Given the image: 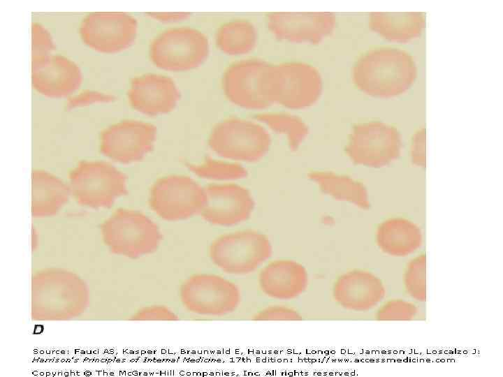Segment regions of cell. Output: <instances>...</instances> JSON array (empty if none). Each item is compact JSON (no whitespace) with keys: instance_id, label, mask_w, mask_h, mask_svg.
<instances>
[{"instance_id":"obj_1","label":"cell","mask_w":503,"mask_h":377,"mask_svg":"<svg viewBox=\"0 0 503 377\" xmlns=\"http://www.w3.org/2000/svg\"><path fill=\"white\" fill-rule=\"evenodd\" d=\"M417 77V66L408 52L391 47L370 49L354 62L351 78L364 94L390 98L405 94Z\"/></svg>"},{"instance_id":"obj_2","label":"cell","mask_w":503,"mask_h":377,"mask_svg":"<svg viewBox=\"0 0 503 377\" xmlns=\"http://www.w3.org/2000/svg\"><path fill=\"white\" fill-rule=\"evenodd\" d=\"M266 84L272 105L293 110L314 106L323 90L320 71L311 64L300 61L270 64Z\"/></svg>"},{"instance_id":"obj_3","label":"cell","mask_w":503,"mask_h":377,"mask_svg":"<svg viewBox=\"0 0 503 377\" xmlns=\"http://www.w3.org/2000/svg\"><path fill=\"white\" fill-rule=\"evenodd\" d=\"M68 179L70 193L75 202L89 208L110 207L128 193L126 175L103 161H79L70 171Z\"/></svg>"},{"instance_id":"obj_4","label":"cell","mask_w":503,"mask_h":377,"mask_svg":"<svg viewBox=\"0 0 503 377\" xmlns=\"http://www.w3.org/2000/svg\"><path fill=\"white\" fill-rule=\"evenodd\" d=\"M207 36L189 26L166 29L156 34L149 45V57L158 68L185 72L200 67L210 54Z\"/></svg>"},{"instance_id":"obj_5","label":"cell","mask_w":503,"mask_h":377,"mask_svg":"<svg viewBox=\"0 0 503 377\" xmlns=\"http://www.w3.org/2000/svg\"><path fill=\"white\" fill-rule=\"evenodd\" d=\"M207 144L222 158L256 163L270 151L272 138L266 127L255 119L229 117L213 126Z\"/></svg>"},{"instance_id":"obj_6","label":"cell","mask_w":503,"mask_h":377,"mask_svg":"<svg viewBox=\"0 0 503 377\" xmlns=\"http://www.w3.org/2000/svg\"><path fill=\"white\" fill-rule=\"evenodd\" d=\"M268 237L257 230L247 229L228 232L211 243L212 263L223 272L246 275L261 267L272 256Z\"/></svg>"},{"instance_id":"obj_7","label":"cell","mask_w":503,"mask_h":377,"mask_svg":"<svg viewBox=\"0 0 503 377\" xmlns=\"http://www.w3.org/2000/svg\"><path fill=\"white\" fill-rule=\"evenodd\" d=\"M179 297L188 312L205 317L231 314L241 302L239 287L213 273H197L187 278L180 287Z\"/></svg>"},{"instance_id":"obj_8","label":"cell","mask_w":503,"mask_h":377,"mask_svg":"<svg viewBox=\"0 0 503 377\" xmlns=\"http://www.w3.org/2000/svg\"><path fill=\"white\" fill-rule=\"evenodd\" d=\"M402 140L393 126L380 121L360 122L353 126L344 148L356 165L380 168L395 162L400 156Z\"/></svg>"},{"instance_id":"obj_9","label":"cell","mask_w":503,"mask_h":377,"mask_svg":"<svg viewBox=\"0 0 503 377\" xmlns=\"http://www.w3.org/2000/svg\"><path fill=\"white\" fill-rule=\"evenodd\" d=\"M138 22L124 12H93L80 21L78 34L85 45L98 53L113 54L130 48L136 42Z\"/></svg>"},{"instance_id":"obj_10","label":"cell","mask_w":503,"mask_h":377,"mask_svg":"<svg viewBox=\"0 0 503 377\" xmlns=\"http://www.w3.org/2000/svg\"><path fill=\"white\" fill-rule=\"evenodd\" d=\"M103 230L113 251L133 258L155 251L162 239L157 225L145 214L133 209H117Z\"/></svg>"},{"instance_id":"obj_11","label":"cell","mask_w":503,"mask_h":377,"mask_svg":"<svg viewBox=\"0 0 503 377\" xmlns=\"http://www.w3.org/2000/svg\"><path fill=\"white\" fill-rule=\"evenodd\" d=\"M148 202L152 210L163 220H186L201 213L205 203L204 188L188 176L163 177L151 186Z\"/></svg>"},{"instance_id":"obj_12","label":"cell","mask_w":503,"mask_h":377,"mask_svg":"<svg viewBox=\"0 0 503 377\" xmlns=\"http://www.w3.org/2000/svg\"><path fill=\"white\" fill-rule=\"evenodd\" d=\"M270 65L259 58H244L230 64L221 78V88L226 99L249 110H262L272 105L266 84Z\"/></svg>"},{"instance_id":"obj_13","label":"cell","mask_w":503,"mask_h":377,"mask_svg":"<svg viewBox=\"0 0 503 377\" xmlns=\"http://www.w3.org/2000/svg\"><path fill=\"white\" fill-rule=\"evenodd\" d=\"M156 126L137 119H125L100 133L99 151L107 158L128 165L142 161L154 147Z\"/></svg>"},{"instance_id":"obj_14","label":"cell","mask_w":503,"mask_h":377,"mask_svg":"<svg viewBox=\"0 0 503 377\" xmlns=\"http://www.w3.org/2000/svg\"><path fill=\"white\" fill-rule=\"evenodd\" d=\"M265 24L278 40L314 45L334 34L337 18L330 12H272L266 15Z\"/></svg>"},{"instance_id":"obj_15","label":"cell","mask_w":503,"mask_h":377,"mask_svg":"<svg viewBox=\"0 0 503 377\" xmlns=\"http://www.w3.org/2000/svg\"><path fill=\"white\" fill-rule=\"evenodd\" d=\"M83 75L70 58L52 53L31 59V83L38 94L49 98L68 99L80 90Z\"/></svg>"},{"instance_id":"obj_16","label":"cell","mask_w":503,"mask_h":377,"mask_svg":"<svg viewBox=\"0 0 503 377\" xmlns=\"http://www.w3.org/2000/svg\"><path fill=\"white\" fill-rule=\"evenodd\" d=\"M202 218L218 226L229 227L247 221L255 202L250 191L235 184H210L204 188Z\"/></svg>"},{"instance_id":"obj_17","label":"cell","mask_w":503,"mask_h":377,"mask_svg":"<svg viewBox=\"0 0 503 377\" xmlns=\"http://www.w3.org/2000/svg\"><path fill=\"white\" fill-rule=\"evenodd\" d=\"M180 93L175 82L169 76L147 73L130 81L126 98L136 112L156 117L172 112L180 101Z\"/></svg>"},{"instance_id":"obj_18","label":"cell","mask_w":503,"mask_h":377,"mask_svg":"<svg viewBox=\"0 0 503 377\" xmlns=\"http://www.w3.org/2000/svg\"><path fill=\"white\" fill-rule=\"evenodd\" d=\"M258 284L265 296L278 301H291L307 290L309 274L305 267L298 261L278 259L261 268Z\"/></svg>"},{"instance_id":"obj_19","label":"cell","mask_w":503,"mask_h":377,"mask_svg":"<svg viewBox=\"0 0 503 377\" xmlns=\"http://www.w3.org/2000/svg\"><path fill=\"white\" fill-rule=\"evenodd\" d=\"M370 29L381 38L395 43H407L418 38L425 26L420 12H373L368 17Z\"/></svg>"},{"instance_id":"obj_20","label":"cell","mask_w":503,"mask_h":377,"mask_svg":"<svg viewBox=\"0 0 503 377\" xmlns=\"http://www.w3.org/2000/svg\"><path fill=\"white\" fill-rule=\"evenodd\" d=\"M69 187L58 177L43 170L31 173V211L34 216L56 214L66 205Z\"/></svg>"},{"instance_id":"obj_21","label":"cell","mask_w":503,"mask_h":377,"mask_svg":"<svg viewBox=\"0 0 503 377\" xmlns=\"http://www.w3.org/2000/svg\"><path fill=\"white\" fill-rule=\"evenodd\" d=\"M307 177L319 186L322 193L336 200L349 202L364 210L370 207L366 186L350 176L332 171L312 170Z\"/></svg>"},{"instance_id":"obj_22","label":"cell","mask_w":503,"mask_h":377,"mask_svg":"<svg viewBox=\"0 0 503 377\" xmlns=\"http://www.w3.org/2000/svg\"><path fill=\"white\" fill-rule=\"evenodd\" d=\"M258 39L256 25L246 19H235L222 24L214 36L217 48L231 57L249 54L256 48Z\"/></svg>"},{"instance_id":"obj_23","label":"cell","mask_w":503,"mask_h":377,"mask_svg":"<svg viewBox=\"0 0 503 377\" xmlns=\"http://www.w3.org/2000/svg\"><path fill=\"white\" fill-rule=\"evenodd\" d=\"M254 119L272 132L286 138L289 149L297 151L309 134L307 123L298 115L286 112H262Z\"/></svg>"},{"instance_id":"obj_24","label":"cell","mask_w":503,"mask_h":377,"mask_svg":"<svg viewBox=\"0 0 503 377\" xmlns=\"http://www.w3.org/2000/svg\"><path fill=\"white\" fill-rule=\"evenodd\" d=\"M380 248L389 253H404L413 249L418 239L414 226L407 221L393 219L383 222L377 232Z\"/></svg>"},{"instance_id":"obj_25","label":"cell","mask_w":503,"mask_h":377,"mask_svg":"<svg viewBox=\"0 0 503 377\" xmlns=\"http://www.w3.org/2000/svg\"><path fill=\"white\" fill-rule=\"evenodd\" d=\"M187 167L201 178L213 180H236L248 176L247 170L236 163L207 158L201 164H188Z\"/></svg>"},{"instance_id":"obj_26","label":"cell","mask_w":503,"mask_h":377,"mask_svg":"<svg viewBox=\"0 0 503 377\" xmlns=\"http://www.w3.org/2000/svg\"><path fill=\"white\" fill-rule=\"evenodd\" d=\"M31 59L54 53L55 44L50 31L41 23L33 22L30 27Z\"/></svg>"},{"instance_id":"obj_27","label":"cell","mask_w":503,"mask_h":377,"mask_svg":"<svg viewBox=\"0 0 503 377\" xmlns=\"http://www.w3.org/2000/svg\"><path fill=\"white\" fill-rule=\"evenodd\" d=\"M115 100V96L106 91L93 89L79 90L66 99V107L68 110H74L110 103Z\"/></svg>"},{"instance_id":"obj_28","label":"cell","mask_w":503,"mask_h":377,"mask_svg":"<svg viewBox=\"0 0 503 377\" xmlns=\"http://www.w3.org/2000/svg\"><path fill=\"white\" fill-rule=\"evenodd\" d=\"M253 319L257 321H298L300 313L292 306L277 304L268 305L256 312Z\"/></svg>"},{"instance_id":"obj_29","label":"cell","mask_w":503,"mask_h":377,"mask_svg":"<svg viewBox=\"0 0 503 377\" xmlns=\"http://www.w3.org/2000/svg\"><path fill=\"white\" fill-rule=\"evenodd\" d=\"M410 161L418 168L425 167V128H418L413 135L410 145Z\"/></svg>"},{"instance_id":"obj_30","label":"cell","mask_w":503,"mask_h":377,"mask_svg":"<svg viewBox=\"0 0 503 377\" xmlns=\"http://www.w3.org/2000/svg\"><path fill=\"white\" fill-rule=\"evenodd\" d=\"M147 16L161 23L174 24L185 21L190 14L184 12H151L147 13Z\"/></svg>"}]
</instances>
